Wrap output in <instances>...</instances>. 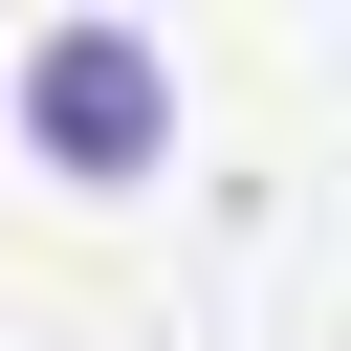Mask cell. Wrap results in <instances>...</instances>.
Here are the masks:
<instances>
[{
  "label": "cell",
  "instance_id": "6da1fadb",
  "mask_svg": "<svg viewBox=\"0 0 351 351\" xmlns=\"http://www.w3.org/2000/svg\"><path fill=\"white\" fill-rule=\"evenodd\" d=\"M22 132H44L66 176H132V154L176 132V66H154L132 22H44V44H22Z\"/></svg>",
  "mask_w": 351,
  "mask_h": 351
}]
</instances>
